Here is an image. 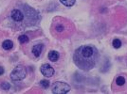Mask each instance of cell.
Instances as JSON below:
<instances>
[{
    "label": "cell",
    "mask_w": 127,
    "mask_h": 94,
    "mask_svg": "<svg viewBox=\"0 0 127 94\" xmlns=\"http://www.w3.org/2000/svg\"><path fill=\"white\" fill-rule=\"evenodd\" d=\"M2 47L5 50H11V48L13 47V42H11V41H10V40H6L2 43Z\"/></svg>",
    "instance_id": "cell-9"
},
{
    "label": "cell",
    "mask_w": 127,
    "mask_h": 94,
    "mask_svg": "<svg viewBox=\"0 0 127 94\" xmlns=\"http://www.w3.org/2000/svg\"><path fill=\"white\" fill-rule=\"evenodd\" d=\"M52 29L53 30H55L56 33H59V34H61V33H64V32H65L67 30V25H66V22H64V20L59 22L58 20L53 23V26H52Z\"/></svg>",
    "instance_id": "cell-5"
},
{
    "label": "cell",
    "mask_w": 127,
    "mask_h": 94,
    "mask_svg": "<svg viewBox=\"0 0 127 94\" xmlns=\"http://www.w3.org/2000/svg\"><path fill=\"white\" fill-rule=\"evenodd\" d=\"M99 59V52L94 46L83 45L80 46L74 53L75 65L83 71H89L95 67Z\"/></svg>",
    "instance_id": "cell-1"
},
{
    "label": "cell",
    "mask_w": 127,
    "mask_h": 94,
    "mask_svg": "<svg viewBox=\"0 0 127 94\" xmlns=\"http://www.w3.org/2000/svg\"><path fill=\"white\" fill-rule=\"evenodd\" d=\"M42 74L45 76V77H51L53 74H54V69L48 65V64H44L41 66V69H40Z\"/></svg>",
    "instance_id": "cell-6"
},
{
    "label": "cell",
    "mask_w": 127,
    "mask_h": 94,
    "mask_svg": "<svg viewBox=\"0 0 127 94\" xmlns=\"http://www.w3.org/2000/svg\"><path fill=\"white\" fill-rule=\"evenodd\" d=\"M0 87H1V89H4V90H9V89H11V85L8 83V82H3V83L0 85Z\"/></svg>",
    "instance_id": "cell-14"
},
{
    "label": "cell",
    "mask_w": 127,
    "mask_h": 94,
    "mask_svg": "<svg viewBox=\"0 0 127 94\" xmlns=\"http://www.w3.org/2000/svg\"><path fill=\"white\" fill-rule=\"evenodd\" d=\"M48 59L50 60V61H52V62H56L57 60L59 59L60 58V55H59V53L57 51H50V52L48 53Z\"/></svg>",
    "instance_id": "cell-8"
},
{
    "label": "cell",
    "mask_w": 127,
    "mask_h": 94,
    "mask_svg": "<svg viewBox=\"0 0 127 94\" xmlns=\"http://www.w3.org/2000/svg\"><path fill=\"white\" fill-rule=\"evenodd\" d=\"M112 44H113V47H114V48L119 49L120 47L122 46V42H121L119 39H114V40H113V42H112Z\"/></svg>",
    "instance_id": "cell-13"
},
{
    "label": "cell",
    "mask_w": 127,
    "mask_h": 94,
    "mask_svg": "<svg viewBox=\"0 0 127 94\" xmlns=\"http://www.w3.org/2000/svg\"><path fill=\"white\" fill-rule=\"evenodd\" d=\"M44 49V45L43 44H36L32 47V54L35 58H39L42 54V51Z\"/></svg>",
    "instance_id": "cell-7"
},
{
    "label": "cell",
    "mask_w": 127,
    "mask_h": 94,
    "mask_svg": "<svg viewBox=\"0 0 127 94\" xmlns=\"http://www.w3.org/2000/svg\"><path fill=\"white\" fill-rule=\"evenodd\" d=\"M70 89L71 88L68 84L61 82V81L54 83L52 86V92L55 94H65L67 93Z\"/></svg>",
    "instance_id": "cell-3"
},
{
    "label": "cell",
    "mask_w": 127,
    "mask_h": 94,
    "mask_svg": "<svg viewBox=\"0 0 127 94\" xmlns=\"http://www.w3.org/2000/svg\"><path fill=\"white\" fill-rule=\"evenodd\" d=\"M4 72H5V70H4V68H3L2 66H0V75H2V74L4 73Z\"/></svg>",
    "instance_id": "cell-16"
},
{
    "label": "cell",
    "mask_w": 127,
    "mask_h": 94,
    "mask_svg": "<svg viewBox=\"0 0 127 94\" xmlns=\"http://www.w3.org/2000/svg\"><path fill=\"white\" fill-rule=\"evenodd\" d=\"M18 41L21 44H24V43H27L29 42V37L27 35H21V36L18 38Z\"/></svg>",
    "instance_id": "cell-12"
},
{
    "label": "cell",
    "mask_w": 127,
    "mask_h": 94,
    "mask_svg": "<svg viewBox=\"0 0 127 94\" xmlns=\"http://www.w3.org/2000/svg\"><path fill=\"white\" fill-rule=\"evenodd\" d=\"M10 19L12 25H16V28H23L34 25L38 20V13L31 7L24 5L22 8L12 10Z\"/></svg>",
    "instance_id": "cell-2"
},
{
    "label": "cell",
    "mask_w": 127,
    "mask_h": 94,
    "mask_svg": "<svg viewBox=\"0 0 127 94\" xmlns=\"http://www.w3.org/2000/svg\"><path fill=\"white\" fill-rule=\"evenodd\" d=\"M125 82H126V80H125V77H123V76H119L116 79V84L120 87L123 86L125 84Z\"/></svg>",
    "instance_id": "cell-10"
},
{
    "label": "cell",
    "mask_w": 127,
    "mask_h": 94,
    "mask_svg": "<svg viewBox=\"0 0 127 94\" xmlns=\"http://www.w3.org/2000/svg\"><path fill=\"white\" fill-rule=\"evenodd\" d=\"M40 85H41V87L44 88V89H48V87H49V82H48V80H42L40 82Z\"/></svg>",
    "instance_id": "cell-15"
},
{
    "label": "cell",
    "mask_w": 127,
    "mask_h": 94,
    "mask_svg": "<svg viewBox=\"0 0 127 94\" xmlns=\"http://www.w3.org/2000/svg\"><path fill=\"white\" fill-rule=\"evenodd\" d=\"M76 0H60V2L66 7H72L75 4Z\"/></svg>",
    "instance_id": "cell-11"
},
{
    "label": "cell",
    "mask_w": 127,
    "mask_h": 94,
    "mask_svg": "<svg viewBox=\"0 0 127 94\" xmlns=\"http://www.w3.org/2000/svg\"><path fill=\"white\" fill-rule=\"evenodd\" d=\"M27 71L26 69L22 66L16 67L11 73V79L13 81H21L26 77Z\"/></svg>",
    "instance_id": "cell-4"
}]
</instances>
